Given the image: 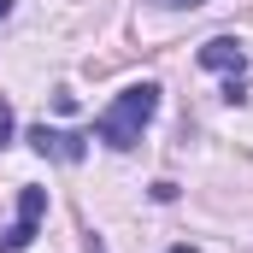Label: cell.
Masks as SVG:
<instances>
[{
    "instance_id": "cell-1",
    "label": "cell",
    "mask_w": 253,
    "mask_h": 253,
    "mask_svg": "<svg viewBox=\"0 0 253 253\" xmlns=\"http://www.w3.org/2000/svg\"><path fill=\"white\" fill-rule=\"evenodd\" d=\"M153 112H159V83H129L124 94L100 112V124H94V135L106 141V147H118V153H129L135 141H141V129L153 124Z\"/></svg>"
},
{
    "instance_id": "cell-2",
    "label": "cell",
    "mask_w": 253,
    "mask_h": 253,
    "mask_svg": "<svg viewBox=\"0 0 253 253\" xmlns=\"http://www.w3.org/2000/svg\"><path fill=\"white\" fill-rule=\"evenodd\" d=\"M42 212H47V189H18V224L0 230V253H24L42 230Z\"/></svg>"
},
{
    "instance_id": "cell-3",
    "label": "cell",
    "mask_w": 253,
    "mask_h": 253,
    "mask_svg": "<svg viewBox=\"0 0 253 253\" xmlns=\"http://www.w3.org/2000/svg\"><path fill=\"white\" fill-rule=\"evenodd\" d=\"M30 147L47 153V159H65V165L83 159V135H77V129H47V124H36V129H30Z\"/></svg>"
},
{
    "instance_id": "cell-4",
    "label": "cell",
    "mask_w": 253,
    "mask_h": 253,
    "mask_svg": "<svg viewBox=\"0 0 253 253\" xmlns=\"http://www.w3.org/2000/svg\"><path fill=\"white\" fill-rule=\"evenodd\" d=\"M200 65L206 71H230V83L248 71V53H242V42H230V36H212L206 47H200Z\"/></svg>"
},
{
    "instance_id": "cell-5",
    "label": "cell",
    "mask_w": 253,
    "mask_h": 253,
    "mask_svg": "<svg viewBox=\"0 0 253 253\" xmlns=\"http://www.w3.org/2000/svg\"><path fill=\"white\" fill-rule=\"evenodd\" d=\"M6 135H12V106L0 100V141H6Z\"/></svg>"
},
{
    "instance_id": "cell-6",
    "label": "cell",
    "mask_w": 253,
    "mask_h": 253,
    "mask_svg": "<svg viewBox=\"0 0 253 253\" xmlns=\"http://www.w3.org/2000/svg\"><path fill=\"white\" fill-rule=\"evenodd\" d=\"M165 6H200V0H165Z\"/></svg>"
},
{
    "instance_id": "cell-7",
    "label": "cell",
    "mask_w": 253,
    "mask_h": 253,
    "mask_svg": "<svg viewBox=\"0 0 253 253\" xmlns=\"http://www.w3.org/2000/svg\"><path fill=\"white\" fill-rule=\"evenodd\" d=\"M171 253H194V248H189V242H177V248H171Z\"/></svg>"
},
{
    "instance_id": "cell-8",
    "label": "cell",
    "mask_w": 253,
    "mask_h": 253,
    "mask_svg": "<svg viewBox=\"0 0 253 253\" xmlns=\"http://www.w3.org/2000/svg\"><path fill=\"white\" fill-rule=\"evenodd\" d=\"M6 12H12V0H0V18H6Z\"/></svg>"
}]
</instances>
